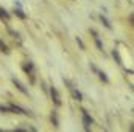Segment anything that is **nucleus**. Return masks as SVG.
<instances>
[{
  "label": "nucleus",
  "instance_id": "obj_1",
  "mask_svg": "<svg viewBox=\"0 0 134 132\" xmlns=\"http://www.w3.org/2000/svg\"><path fill=\"white\" fill-rule=\"evenodd\" d=\"M24 71L30 76V82L34 84V82H36V78H34V65H33V62H25V64H24Z\"/></svg>",
  "mask_w": 134,
  "mask_h": 132
},
{
  "label": "nucleus",
  "instance_id": "obj_2",
  "mask_svg": "<svg viewBox=\"0 0 134 132\" xmlns=\"http://www.w3.org/2000/svg\"><path fill=\"white\" fill-rule=\"evenodd\" d=\"M64 84H66L67 87H69V90H70V93H72V97L76 99V101H83V95H81V92H78L73 86H72V82L69 81V79H64Z\"/></svg>",
  "mask_w": 134,
  "mask_h": 132
},
{
  "label": "nucleus",
  "instance_id": "obj_3",
  "mask_svg": "<svg viewBox=\"0 0 134 132\" xmlns=\"http://www.w3.org/2000/svg\"><path fill=\"white\" fill-rule=\"evenodd\" d=\"M81 115H83V124H84V129L86 131H89L91 129V124H92V118H91V115L87 113V110H81Z\"/></svg>",
  "mask_w": 134,
  "mask_h": 132
},
{
  "label": "nucleus",
  "instance_id": "obj_4",
  "mask_svg": "<svg viewBox=\"0 0 134 132\" xmlns=\"http://www.w3.org/2000/svg\"><path fill=\"white\" fill-rule=\"evenodd\" d=\"M8 107H9V112H13V113H24V115H31L30 112H27L25 109H22L20 106H17V104H14V103L8 104Z\"/></svg>",
  "mask_w": 134,
  "mask_h": 132
},
{
  "label": "nucleus",
  "instance_id": "obj_5",
  "mask_svg": "<svg viewBox=\"0 0 134 132\" xmlns=\"http://www.w3.org/2000/svg\"><path fill=\"white\" fill-rule=\"evenodd\" d=\"M91 68H92V70H94V71H95V73L98 75V78H100V79L103 81V82H109V78L106 76V73H104V71H101V70H98L97 67H95L94 64H92V62H91Z\"/></svg>",
  "mask_w": 134,
  "mask_h": 132
},
{
  "label": "nucleus",
  "instance_id": "obj_6",
  "mask_svg": "<svg viewBox=\"0 0 134 132\" xmlns=\"http://www.w3.org/2000/svg\"><path fill=\"white\" fill-rule=\"evenodd\" d=\"M50 95H52L53 103H55L56 106H61V97H59V93H58V90H56L55 87H52V89H50Z\"/></svg>",
  "mask_w": 134,
  "mask_h": 132
},
{
  "label": "nucleus",
  "instance_id": "obj_7",
  "mask_svg": "<svg viewBox=\"0 0 134 132\" xmlns=\"http://www.w3.org/2000/svg\"><path fill=\"white\" fill-rule=\"evenodd\" d=\"M91 34L94 36V40H95V44H97V48H98L100 51H103V44H101V40H100V36H98V33H97L95 30H91Z\"/></svg>",
  "mask_w": 134,
  "mask_h": 132
},
{
  "label": "nucleus",
  "instance_id": "obj_8",
  "mask_svg": "<svg viewBox=\"0 0 134 132\" xmlns=\"http://www.w3.org/2000/svg\"><path fill=\"white\" fill-rule=\"evenodd\" d=\"M13 82H14V86H16V87H17V89H19V90H20V92L24 93V95H28V90H27V89H25V87H24V86L20 84V81H19V79L13 78Z\"/></svg>",
  "mask_w": 134,
  "mask_h": 132
},
{
  "label": "nucleus",
  "instance_id": "obj_9",
  "mask_svg": "<svg viewBox=\"0 0 134 132\" xmlns=\"http://www.w3.org/2000/svg\"><path fill=\"white\" fill-rule=\"evenodd\" d=\"M100 20L103 22V25H104V27H106L108 30H111V28H112V25H111V22H109V20H108V19H106V17L103 16V14L100 16Z\"/></svg>",
  "mask_w": 134,
  "mask_h": 132
},
{
  "label": "nucleus",
  "instance_id": "obj_10",
  "mask_svg": "<svg viewBox=\"0 0 134 132\" xmlns=\"http://www.w3.org/2000/svg\"><path fill=\"white\" fill-rule=\"evenodd\" d=\"M52 123H53V126H55V128H58V126H59V120H58L56 112H53V113H52Z\"/></svg>",
  "mask_w": 134,
  "mask_h": 132
},
{
  "label": "nucleus",
  "instance_id": "obj_11",
  "mask_svg": "<svg viewBox=\"0 0 134 132\" xmlns=\"http://www.w3.org/2000/svg\"><path fill=\"white\" fill-rule=\"evenodd\" d=\"M14 13H16V16L17 17H20V19H27V16H25V13L20 9V8H17V9H14Z\"/></svg>",
  "mask_w": 134,
  "mask_h": 132
},
{
  "label": "nucleus",
  "instance_id": "obj_12",
  "mask_svg": "<svg viewBox=\"0 0 134 132\" xmlns=\"http://www.w3.org/2000/svg\"><path fill=\"white\" fill-rule=\"evenodd\" d=\"M112 56H114V59H115L120 65L123 64V62H122V58H120V55H119V51H117V50H114V51H112Z\"/></svg>",
  "mask_w": 134,
  "mask_h": 132
},
{
  "label": "nucleus",
  "instance_id": "obj_13",
  "mask_svg": "<svg viewBox=\"0 0 134 132\" xmlns=\"http://www.w3.org/2000/svg\"><path fill=\"white\" fill-rule=\"evenodd\" d=\"M0 17L5 19V20H9V14H8L5 9H2V8H0Z\"/></svg>",
  "mask_w": 134,
  "mask_h": 132
},
{
  "label": "nucleus",
  "instance_id": "obj_14",
  "mask_svg": "<svg viewBox=\"0 0 134 132\" xmlns=\"http://www.w3.org/2000/svg\"><path fill=\"white\" fill-rule=\"evenodd\" d=\"M0 51H3V53H8L9 50H8V47H6V44L0 39Z\"/></svg>",
  "mask_w": 134,
  "mask_h": 132
},
{
  "label": "nucleus",
  "instance_id": "obj_15",
  "mask_svg": "<svg viewBox=\"0 0 134 132\" xmlns=\"http://www.w3.org/2000/svg\"><path fill=\"white\" fill-rule=\"evenodd\" d=\"M0 110H2L3 113H8V112H9V107H8V106H3V104H2V106H0Z\"/></svg>",
  "mask_w": 134,
  "mask_h": 132
},
{
  "label": "nucleus",
  "instance_id": "obj_16",
  "mask_svg": "<svg viewBox=\"0 0 134 132\" xmlns=\"http://www.w3.org/2000/svg\"><path fill=\"white\" fill-rule=\"evenodd\" d=\"M76 42H78V45L81 47V50H84V44H83V40H81V37H76Z\"/></svg>",
  "mask_w": 134,
  "mask_h": 132
}]
</instances>
